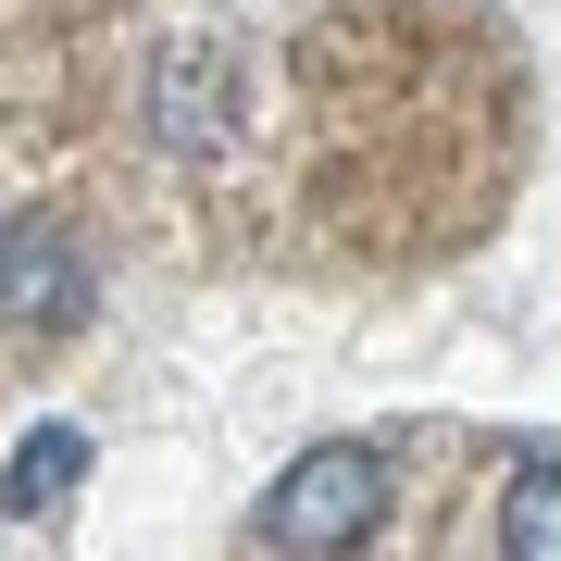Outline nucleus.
<instances>
[{
    "instance_id": "nucleus-4",
    "label": "nucleus",
    "mask_w": 561,
    "mask_h": 561,
    "mask_svg": "<svg viewBox=\"0 0 561 561\" xmlns=\"http://www.w3.org/2000/svg\"><path fill=\"white\" fill-rule=\"evenodd\" d=\"M76 474H88V437H62V424H50V437H25V449H13V474H0V512H50Z\"/></svg>"
},
{
    "instance_id": "nucleus-3",
    "label": "nucleus",
    "mask_w": 561,
    "mask_h": 561,
    "mask_svg": "<svg viewBox=\"0 0 561 561\" xmlns=\"http://www.w3.org/2000/svg\"><path fill=\"white\" fill-rule=\"evenodd\" d=\"M500 549H512V561H561V461H512Z\"/></svg>"
},
{
    "instance_id": "nucleus-1",
    "label": "nucleus",
    "mask_w": 561,
    "mask_h": 561,
    "mask_svg": "<svg viewBox=\"0 0 561 561\" xmlns=\"http://www.w3.org/2000/svg\"><path fill=\"white\" fill-rule=\"evenodd\" d=\"M375 512H387V461L362 449V437H324V449H300L275 486H262V537L300 549V561L362 549V537H375Z\"/></svg>"
},
{
    "instance_id": "nucleus-5",
    "label": "nucleus",
    "mask_w": 561,
    "mask_h": 561,
    "mask_svg": "<svg viewBox=\"0 0 561 561\" xmlns=\"http://www.w3.org/2000/svg\"><path fill=\"white\" fill-rule=\"evenodd\" d=\"M162 101H175V138H213V101H225V62H213V50H175V62H162Z\"/></svg>"
},
{
    "instance_id": "nucleus-2",
    "label": "nucleus",
    "mask_w": 561,
    "mask_h": 561,
    "mask_svg": "<svg viewBox=\"0 0 561 561\" xmlns=\"http://www.w3.org/2000/svg\"><path fill=\"white\" fill-rule=\"evenodd\" d=\"M0 312L13 324H76L88 312V262H76V238H50L38 213L0 225Z\"/></svg>"
}]
</instances>
